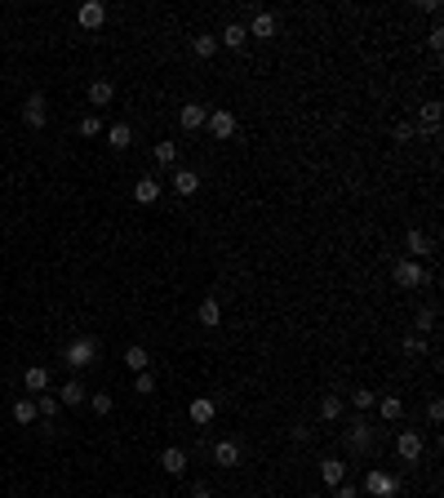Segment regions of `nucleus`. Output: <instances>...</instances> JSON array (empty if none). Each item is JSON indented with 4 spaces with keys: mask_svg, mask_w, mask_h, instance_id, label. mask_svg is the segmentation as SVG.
<instances>
[{
    "mask_svg": "<svg viewBox=\"0 0 444 498\" xmlns=\"http://www.w3.org/2000/svg\"><path fill=\"white\" fill-rule=\"evenodd\" d=\"M23 120H27V129H45V120H49V102H45V93H27Z\"/></svg>",
    "mask_w": 444,
    "mask_h": 498,
    "instance_id": "obj_6",
    "label": "nucleus"
},
{
    "mask_svg": "<svg viewBox=\"0 0 444 498\" xmlns=\"http://www.w3.org/2000/svg\"><path fill=\"white\" fill-rule=\"evenodd\" d=\"M377 414H382V422H400L404 418V400L386 392V396H377Z\"/></svg>",
    "mask_w": 444,
    "mask_h": 498,
    "instance_id": "obj_19",
    "label": "nucleus"
},
{
    "mask_svg": "<svg viewBox=\"0 0 444 498\" xmlns=\"http://www.w3.org/2000/svg\"><path fill=\"white\" fill-rule=\"evenodd\" d=\"M205 120H209V107H205V102H183V107H178V125H183L187 134L205 129Z\"/></svg>",
    "mask_w": 444,
    "mask_h": 498,
    "instance_id": "obj_7",
    "label": "nucleus"
},
{
    "mask_svg": "<svg viewBox=\"0 0 444 498\" xmlns=\"http://www.w3.org/2000/svg\"><path fill=\"white\" fill-rule=\"evenodd\" d=\"M404 352H413V356H427V343H422V338L413 334V338H404Z\"/></svg>",
    "mask_w": 444,
    "mask_h": 498,
    "instance_id": "obj_40",
    "label": "nucleus"
},
{
    "mask_svg": "<svg viewBox=\"0 0 444 498\" xmlns=\"http://www.w3.org/2000/svg\"><path fill=\"white\" fill-rule=\"evenodd\" d=\"M191 49L200 54V58H213V54H218V36H209V32H205V36H196V41H191Z\"/></svg>",
    "mask_w": 444,
    "mask_h": 498,
    "instance_id": "obj_30",
    "label": "nucleus"
},
{
    "mask_svg": "<svg viewBox=\"0 0 444 498\" xmlns=\"http://www.w3.org/2000/svg\"><path fill=\"white\" fill-rule=\"evenodd\" d=\"M125 365H129V374H143L147 370V365H151V352H147V347H125Z\"/></svg>",
    "mask_w": 444,
    "mask_h": 498,
    "instance_id": "obj_24",
    "label": "nucleus"
},
{
    "mask_svg": "<svg viewBox=\"0 0 444 498\" xmlns=\"http://www.w3.org/2000/svg\"><path fill=\"white\" fill-rule=\"evenodd\" d=\"M134 392H138V396H151V392H156V374H151V370L134 374Z\"/></svg>",
    "mask_w": 444,
    "mask_h": 498,
    "instance_id": "obj_33",
    "label": "nucleus"
},
{
    "mask_svg": "<svg viewBox=\"0 0 444 498\" xmlns=\"http://www.w3.org/2000/svg\"><path fill=\"white\" fill-rule=\"evenodd\" d=\"M351 405H355V414H364V409H373V405H377V392L355 387V392H351Z\"/></svg>",
    "mask_w": 444,
    "mask_h": 498,
    "instance_id": "obj_29",
    "label": "nucleus"
},
{
    "mask_svg": "<svg viewBox=\"0 0 444 498\" xmlns=\"http://www.w3.org/2000/svg\"><path fill=\"white\" fill-rule=\"evenodd\" d=\"M395 454H400V463H418V458L427 454V440H422V431L404 427L400 436H395Z\"/></svg>",
    "mask_w": 444,
    "mask_h": 498,
    "instance_id": "obj_5",
    "label": "nucleus"
},
{
    "mask_svg": "<svg viewBox=\"0 0 444 498\" xmlns=\"http://www.w3.org/2000/svg\"><path fill=\"white\" fill-rule=\"evenodd\" d=\"M191 498H213V490H209V485L200 481V485H196V490H191Z\"/></svg>",
    "mask_w": 444,
    "mask_h": 498,
    "instance_id": "obj_42",
    "label": "nucleus"
},
{
    "mask_svg": "<svg viewBox=\"0 0 444 498\" xmlns=\"http://www.w3.org/2000/svg\"><path fill=\"white\" fill-rule=\"evenodd\" d=\"M249 41V32H244V23H226L218 32V45H226V49H240V45Z\"/></svg>",
    "mask_w": 444,
    "mask_h": 498,
    "instance_id": "obj_21",
    "label": "nucleus"
},
{
    "mask_svg": "<svg viewBox=\"0 0 444 498\" xmlns=\"http://www.w3.org/2000/svg\"><path fill=\"white\" fill-rule=\"evenodd\" d=\"M134 201L138 205H156L160 201V183H156V178H138V183H134Z\"/></svg>",
    "mask_w": 444,
    "mask_h": 498,
    "instance_id": "obj_22",
    "label": "nucleus"
},
{
    "mask_svg": "<svg viewBox=\"0 0 444 498\" xmlns=\"http://www.w3.org/2000/svg\"><path fill=\"white\" fill-rule=\"evenodd\" d=\"M129 143H134V129H129L125 120L107 129V147H111V152H129Z\"/></svg>",
    "mask_w": 444,
    "mask_h": 498,
    "instance_id": "obj_20",
    "label": "nucleus"
},
{
    "mask_svg": "<svg viewBox=\"0 0 444 498\" xmlns=\"http://www.w3.org/2000/svg\"><path fill=\"white\" fill-rule=\"evenodd\" d=\"M418 330H422V334L436 330V307H422V312H418Z\"/></svg>",
    "mask_w": 444,
    "mask_h": 498,
    "instance_id": "obj_36",
    "label": "nucleus"
},
{
    "mask_svg": "<svg viewBox=\"0 0 444 498\" xmlns=\"http://www.w3.org/2000/svg\"><path fill=\"white\" fill-rule=\"evenodd\" d=\"M360 494H369V498H395V494H400V476H395V472H382V467H373V472L364 476Z\"/></svg>",
    "mask_w": 444,
    "mask_h": 498,
    "instance_id": "obj_4",
    "label": "nucleus"
},
{
    "mask_svg": "<svg viewBox=\"0 0 444 498\" xmlns=\"http://www.w3.org/2000/svg\"><path fill=\"white\" fill-rule=\"evenodd\" d=\"M427 418H431V422L444 418V400H431V405H427Z\"/></svg>",
    "mask_w": 444,
    "mask_h": 498,
    "instance_id": "obj_41",
    "label": "nucleus"
},
{
    "mask_svg": "<svg viewBox=\"0 0 444 498\" xmlns=\"http://www.w3.org/2000/svg\"><path fill=\"white\" fill-rule=\"evenodd\" d=\"M23 383H27V392H45L49 387V370H45V365H27Z\"/></svg>",
    "mask_w": 444,
    "mask_h": 498,
    "instance_id": "obj_25",
    "label": "nucleus"
},
{
    "mask_svg": "<svg viewBox=\"0 0 444 498\" xmlns=\"http://www.w3.org/2000/svg\"><path fill=\"white\" fill-rule=\"evenodd\" d=\"M205 125H209V134L218 138V143H222V138H231V134H235V116H231V111H226V107H213Z\"/></svg>",
    "mask_w": 444,
    "mask_h": 498,
    "instance_id": "obj_9",
    "label": "nucleus"
},
{
    "mask_svg": "<svg viewBox=\"0 0 444 498\" xmlns=\"http://www.w3.org/2000/svg\"><path fill=\"white\" fill-rule=\"evenodd\" d=\"M244 32H249V36H258V41H271V36H276V14L258 9V14H253V23L244 27Z\"/></svg>",
    "mask_w": 444,
    "mask_h": 498,
    "instance_id": "obj_12",
    "label": "nucleus"
},
{
    "mask_svg": "<svg viewBox=\"0 0 444 498\" xmlns=\"http://www.w3.org/2000/svg\"><path fill=\"white\" fill-rule=\"evenodd\" d=\"M111 98H116V84H111V80H93L89 84V102H93V107H107Z\"/></svg>",
    "mask_w": 444,
    "mask_h": 498,
    "instance_id": "obj_26",
    "label": "nucleus"
},
{
    "mask_svg": "<svg viewBox=\"0 0 444 498\" xmlns=\"http://www.w3.org/2000/svg\"><path fill=\"white\" fill-rule=\"evenodd\" d=\"M174 192L178 196H196L200 192V174H196V169H174Z\"/></svg>",
    "mask_w": 444,
    "mask_h": 498,
    "instance_id": "obj_17",
    "label": "nucleus"
},
{
    "mask_svg": "<svg viewBox=\"0 0 444 498\" xmlns=\"http://www.w3.org/2000/svg\"><path fill=\"white\" fill-rule=\"evenodd\" d=\"M156 161L160 165H178V143H156Z\"/></svg>",
    "mask_w": 444,
    "mask_h": 498,
    "instance_id": "obj_34",
    "label": "nucleus"
},
{
    "mask_svg": "<svg viewBox=\"0 0 444 498\" xmlns=\"http://www.w3.org/2000/svg\"><path fill=\"white\" fill-rule=\"evenodd\" d=\"M36 418H40V414H36V400L18 396V400H14V422H23V427H32Z\"/></svg>",
    "mask_w": 444,
    "mask_h": 498,
    "instance_id": "obj_27",
    "label": "nucleus"
},
{
    "mask_svg": "<svg viewBox=\"0 0 444 498\" xmlns=\"http://www.w3.org/2000/svg\"><path fill=\"white\" fill-rule=\"evenodd\" d=\"M209 458L218 467H240V440H218V445L209 449Z\"/></svg>",
    "mask_w": 444,
    "mask_h": 498,
    "instance_id": "obj_11",
    "label": "nucleus"
},
{
    "mask_svg": "<svg viewBox=\"0 0 444 498\" xmlns=\"http://www.w3.org/2000/svg\"><path fill=\"white\" fill-rule=\"evenodd\" d=\"M391 138H395V143H409V138H413V125H409V120H400V125L391 129Z\"/></svg>",
    "mask_w": 444,
    "mask_h": 498,
    "instance_id": "obj_39",
    "label": "nucleus"
},
{
    "mask_svg": "<svg viewBox=\"0 0 444 498\" xmlns=\"http://www.w3.org/2000/svg\"><path fill=\"white\" fill-rule=\"evenodd\" d=\"M89 409L102 418V414H111V409H116V400H111L107 392H93V396H89Z\"/></svg>",
    "mask_w": 444,
    "mask_h": 498,
    "instance_id": "obj_32",
    "label": "nucleus"
},
{
    "mask_svg": "<svg viewBox=\"0 0 444 498\" xmlns=\"http://www.w3.org/2000/svg\"><path fill=\"white\" fill-rule=\"evenodd\" d=\"M422 134H436L440 129V102H422Z\"/></svg>",
    "mask_w": 444,
    "mask_h": 498,
    "instance_id": "obj_28",
    "label": "nucleus"
},
{
    "mask_svg": "<svg viewBox=\"0 0 444 498\" xmlns=\"http://www.w3.org/2000/svg\"><path fill=\"white\" fill-rule=\"evenodd\" d=\"M307 498H329V494H307Z\"/></svg>",
    "mask_w": 444,
    "mask_h": 498,
    "instance_id": "obj_43",
    "label": "nucleus"
},
{
    "mask_svg": "<svg viewBox=\"0 0 444 498\" xmlns=\"http://www.w3.org/2000/svg\"><path fill=\"white\" fill-rule=\"evenodd\" d=\"M427 45H431V49H436V54L444 49V27H440V23H436V27H431V32H427Z\"/></svg>",
    "mask_w": 444,
    "mask_h": 498,
    "instance_id": "obj_38",
    "label": "nucleus"
},
{
    "mask_svg": "<svg viewBox=\"0 0 444 498\" xmlns=\"http://www.w3.org/2000/svg\"><path fill=\"white\" fill-rule=\"evenodd\" d=\"M391 280H395L400 289H422V285H431V271L422 267L418 258H400V262L391 267Z\"/></svg>",
    "mask_w": 444,
    "mask_h": 498,
    "instance_id": "obj_3",
    "label": "nucleus"
},
{
    "mask_svg": "<svg viewBox=\"0 0 444 498\" xmlns=\"http://www.w3.org/2000/svg\"><path fill=\"white\" fill-rule=\"evenodd\" d=\"M404 249H409V258H427V253H431V236H427V231H418V227H413L409 231V236H404Z\"/></svg>",
    "mask_w": 444,
    "mask_h": 498,
    "instance_id": "obj_18",
    "label": "nucleus"
},
{
    "mask_svg": "<svg viewBox=\"0 0 444 498\" xmlns=\"http://www.w3.org/2000/svg\"><path fill=\"white\" fill-rule=\"evenodd\" d=\"M187 414H191L196 427H209V422L218 418V400H213V396H196L191 405H187Z\"/></svg>",
    "mask_w": 444,
    "mask_h": 498,
    "instance_id": "obj_8",
    "label": "nucleus"
},
{
    "mask_svg": "<svg viewBox=\"0 0 444 498\" xmlns=\"http://www.w3.org/2000/svg\"><path fill=\"white\" fill-rule=\"evenodd\" d=\"M160 467H165L169 476H183L187 472V449L183 445H169L165 454H160Z\"/></svg>",
    "mask_w": 444,
    "mask_h": 498,
    "instance_id": "obj_14",
    "label": "nucleus"
},
{
    "mask_svg": "<svg viewBox=\"0 0 444 498\" xmlns=\"http://www.w3.org/2000/svg\"><path fill=\"white\" fill-rule=\"evenodd\" d=\"M36 414H40V418H54V414H58V396L40 392V396H36Z\"/></svg>",
    "mask_w": 444,
    "mask_h": 498,
    "instance_id": "obj_31",
    "label": "nucleus"
},
{
    "mask_svg": "<svg viewBox=\"0 0 444 498\" xmlns=\"http://www.w3.org/2000/svg\"><path fill=\"white\" fill-rule=\"evenodd\" d=\"M342 414H347V400L338 396V392H325V396H320V418H325V422H338Z\"/></svg>",
    "mask_w": 444,
    "mask_h": 498,
    "instance_id": "obj_16",
    "label": "nucleus"
},
{
    "mask_svg": "<svg viewBox=\"0 0 444 498\" xmlns=\"http://www.w3.org/2000/svg\"><path fill=\"white\" fill-rule=\"evenodd\" d=\"M329 498H360V485H351V481H342V485H338V490H334V494H329Z\"/></svg>",
    "mask_w": 444,
    "mask_h": 498,
    "instance_id": "obj_37",
    "label": "nucleus"
},
{
    "mask_svg": "<svg viewBox=\"0 0 444 498\" xmlns=\"http://www.w3.org/2000/svg\"><path fill=\"white\" fill-rule=\"evenodd\" d=\"M320 481H325L329 490H338V485L347 481V463L342 458H325V463H320Z\"/></svg>",
    "mask_w": 444,
    "mask_h": 498,
    "instance_id": "obj_13",
    "label": "nucleus"
},
{
    "mask_svg": "<svg viewBox=\"0 0 444 498\" xmlns=\"http://www.w3.org/2000/svg\"><path fill=\"white\" fill-rule=\"evenodd\" d=\"M89 400V387H84L80 378H67L62 383V405H84Z\"/></svg>",
    "mask_w": 444,
    "mask_h": 498,
    "instance_id": "obj_23",
    "label": "nucleus"
},
{
    "mask_svg": "<svg viewBox=\"0 0 444 498\" xmlns=\"http://www.w3.org/2000/svg\"><path fill=\"white\" fill-rule=\"evenodd\" d=\"M377 440H382V427H373L364 414H351V418H347V449H351L355 458L377 454Z\"/></svg>",
    "mask_w": 444,
    "mask_h": 498,
    "instance_id": "obj_1",
    "label": "nucleus"
},
{
    "mask_svg": "<svg viewBox=\"0 0 444 498\" xmlns=\"http://www.w3.org/2000/svg\"><path fill=\"white\" fill-rule=\"evenodd\" d=\"M80 134H84V138H98V134H102V120L93 116V111H89V116L80 120Z\"/></svg>",
    "mask_w": 444,
    "mask_h": 498,
    "instance_id": "obj_35",
    "label": "nucleus"
},
{
    "mask_svg": "<svg viewBox=\"0 0 444 498\" xmlns=\"http://www.w3.org/2000/svg\"><path fill=\"white\" fill-rule=\"evenodd\" d=\"M62 361H67L71 370H84V365H93V361H98V338H93V334L71 338V343L62 347Z\"/></svg>",
    "mask_w": 444,
    "mask_h": 498,
    "instance_id": "obj_2",
    "label": "nucleus"
},
{
    "mask_svg": "<svg viewBox=\"0 0 444 498\" xmlns=\"http://www.w3.org/2000/svg\"><path fill=\"white\" fill-rule=\"evenodd\" d=\"M75 18H80V27H84V32H98V27L107 23V5H102V0H84Z\"/></svg>",
    "mask_w": 444,
    "mask_h": 498,
    "instance_id": "obj_10",
    "label": "nucleus"
},
{
    "mask_svg": "<svg viewBox=\"0 0 444 498\" xmlns=\"http://www.w3.org/2000/svg\"><path fill=\"white\" fill-rule=\"evenodd\" d=\"M196 316H200L205 330H218V325H222V303L213 294H205V303H200V312H196Z\"/></svg>",
    "mask_w": 444,
    "mask_h": 498,
    "instance_id": "obj_15",
    "label": "nucleus"
}]
</instances>
